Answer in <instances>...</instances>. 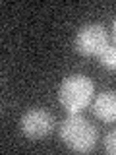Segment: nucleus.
<instances>
[{"label": "nucleus", "mask_w": 116, "mask_h": 155, "mask_svg": "<svg viewBox=\"0 0 116 155\" xmlns=\"http://www.w3.org/2000/svg\"><path fill=\"white\" fill-rule=\"evenodd\" d=\"M105 151L110 155H116V130L105 136Z\"/></svg>", "instance_id": "0eeeda50"}, {"label": "nucleus", "mask_w": 116, "mask_h": 155, "mask_svg": "<svg viewBox=\"0 0 116 155\" xmlns=\"http://www.w3.org/2000/svg\"><path fill=\"white\" fill-rule=\"evenodd\" d=\"M112 33H114V41H116V19H114V25H112Z\"/></svg>", "instance_id": "6e6552de"}, {"label": "nucleus", "mask_w": 116, "mask_h": 155, "mask_svg": "<svg viewBox=\"0 0 116 155\" xmlns=\"http://www.w3.org/2000/svg\"><path fill=\"white\" fill-rule=\"evenodd\" d=\"M99 62L108 70H116V47H106L99 54Z\"/></svg>", "instance_id": "423d86ee"}, {"label": "nucleus", "mask_w": 116, "mask_h": 155, "mask_svg": "<svg viewBox=\"0 0 116 155\" xmlns=\"http://www.w3.org/2000/svg\"><path fill=\"white\" fill-rule=\"evenodd\" d=\"M74 47L79 54L99 56L108 47V33L101 23H89L77 31L74 39Z\"/></svg>", "instance_id": "7ed1b4c3"}, {"label": "nucleus", "mask_w": 116, "mask_h": 155, "mask_svg": "<svg viewBox=\"0 0 116 155\" xmlns=\"http://www.w3.org/2000/svg\"><path fill=\"white\" fill-rule=\"evenodd\" d=\"M19 128L27 140H41L52 132L54 118L45 109H29L19 120Z\"/></svg>", "instance_id": "20e7f679"}, {"label": "nucleus", "mask_w": 116, "mask_h": 155, "mask_svg": "<svg viewBox=\"0 0 116 155\" xmlns=\"http://www.w3.org/2000/svg\"><path fill=\"white\" fill-rule=\"evenodd\" d=\"M93 113L103 122H114L116 120V91H105L95 99Z\"/></svg>", "instance_id": "39448f33"}, {"label": "nucleus", "mask_w": 116, "mask_h": 155, "mask_svg": "<svg viewBox=\"0 0 116 155\" xmlns=\"http://www.w3.org/2000/svg\"><path fill=\"white\" fill-rule=\"evenodd\" d=\"M93 81L87 76H68L58 87V101L70 114H77L93 99Z\"/></svg>", "instance_id": "f03ea898"}, {"label": "nucleus", "mask_w": 116, "mask_h": 155, "mask_svg": "<svg viewBox=\"0 0 116 155\" xmlns=\"http://www.w3.org/2000/svg\"><path fill=\"white\" fill-rule=\"evenodd\" d=\"M58 132H60V140L76 153H87L97 145L95 126L79 114H70L60 124Z\"/></svg>", "instance_id": "f257e3e1"}]
</instances>
